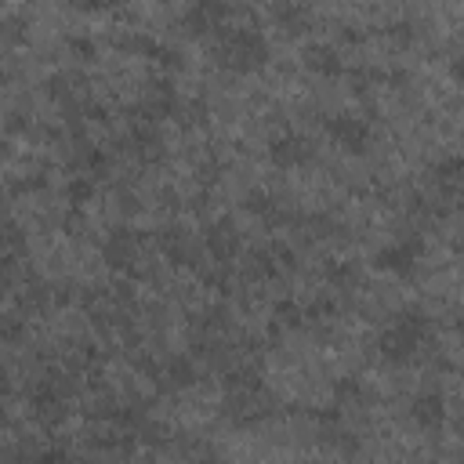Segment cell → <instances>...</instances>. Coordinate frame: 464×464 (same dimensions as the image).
<instances>
[{"instance_id": "cell-1", "label": "cell", "mask_w": 464, "mask_h": 464, "mask_svg": "<svg viewBox=\"0 0 464 464\" xmlns=\"http://www.w3.org/2000/svg\"><path fill=\"white\" fill-rule=\"evenodd\" d=\"M214 62L236 76L257 72L268 62V40L254 25H225L214 36Z\"/></svg>"}, {"instance_id": "cell-2", "label": "cell", "mask_w": 464, "mask_h": 464, "mask_svg": "<svg viewBox=\"0 0 464 464\" xmlns=\"http://www.w3.org/2000/svg\"><path fill=\"white\" fill-rule=\"evenodd\" d=\"M428 334H431L428 315L420 308H406V312L392 315L388 326L377 334V355L384 362H392V366H402V362H410L420 352V344L428 341Z\"/></svg>"}, {"instance_id": "cell-3", "label": "cell", "mask_w": 464, "mask_h": 464, "mask_svg": "<svg viewBox=\"0 0 464 464\" xmlns=\"http://www.w3.org/2000/svg\"><path fill=\"white\" fill-rule=\"evenodd\" d=\"M420 257H424V239L417 232H410V236H399V239L384 243L373 254V265L381 272H388V276H410L420 265Z\"/></svg>"}, {"instance_id": "cell-4", "label": "cell", "mask_w": 464, "mask_h": 464, "mask_svg": "<svg viewBox=\"0 0 464 464\" xmlns=\"http://www.w3.org/2000/svg\"><path fill=\"white\" fill-rule=\"evenodd\" d=\"M225 417L232 424H257L268 417V395L261 392V381L232 384V395L225 399Z\"/></svg>"}, {"instance_id": "cell-5", "label": "cell", "mask_w": 464, "mask_h": 464, "mask_svg": "<svg viewBox=\"0 0 464 464\" xmlns=\"http://www.w3.org/2000/svg\"><path fill=\"white\" fill-rule=\"evenodd\" d=\"M326 134H330V141L337 145V149H344V152H366L370 149V141H373V127H370V120H362V116H355V112H334V116H326Z\"/></svg>"}, {"instance_id": "cell-6", "label": "cell", "mask_w": 464, "mask_h": 464, "mask_svg": "<svg viewBox=\"0 0 464 464\" xmlns=\"http://www.w3.org/2000/svg\"><path fill=\"white\" fill-rule=\"evenodd\" d=\"M228 0H188V7L181 11V29L188 36H218L228 25Z\"/></svg>"}, {"instance_id": "cell-7", "label": "cell", "mask_w": 464, "mask_h": 464, "mask_svg": "<svg viewBox=\"0 0 464 464\" xmlns=\"http://www.w3.org/2000/svg\"><path fill=\"white\" fill-rule=\"evenodd\" d=\"M268 160H272L279 170H297V167H304V163L312 160V141H308L304 134L286 130V134H279V138L268 141Z\"/></svg>"}, {"instance_id": "cell-8", "label": "cell", "mask_w": 464, "mask_h": 464, "mask_svg": "<svg viewBox=\"0 0 464 464\" xmlns=\"http://www.w3.org/2000/svg\"><path fill=\"white\" fill-rule=\"evenodd\" d=\"M410 420H413L420 431L442 428V420H446V399H442V392H439V388L417 392L413 402H410Z\"/></svg>"}, {"instance_id": "cell-9", "label": "cell", "mask_w": 464, "mask_h": 464, "mask_svg": "<svg viewBox=\"0 0 464 464\" xmlns=\"http://www.w3.org/2000/svg\"><path fill=\"white\" fill-rule=\"evenodd\" d=\"M431 185L442 199H464V156H442L431 167Z\"/></svg>"}, {"instance_id": "cell-10", "label": "cell", "mask_w": 464, "mask_h": 464, "mask_svg": "<svg viewBox=\"0 0 464 464\" xmlns=\"http://www.w3.org/2000/svg\"><path fill=\"white\" fill-rule=\"evenodd\" d=\"M312 0H272V18L286 33H304L312 25Z\"/></svg>"}, {"instance_id": "cell-11", "label": "cell", "mask_w": 464, "mask_h": 464, "mask_svg": "<svg viewBox=\"0 0 464 464\" xmlns=\"http://www.w3.org/2000/svg\"><path fill=\"white\" fill-rule=\"evenodd\" d=\"M304 65H308V72H315V76H323V80L344 76V58H341L330 44H308V47H304Z\"/></svg>"}, {"instance_id": "cell-12", "label": "cell", "mask_w": 464, "mask_h": 464, "mask_svg": "<svg viewBox=\"0 0 464 464\" xmlns=\"http://www.w3.org/2000/svg\"><path fill=\"white\" fill-rule=\"evenodd\" d=\"M207 246H210V254H214L218 261H232V254L239 250V236H236V228H228V225H218V228L207 232Z\"/></svg>"}, {"instance_id": "cell-13", "label": "cell", "mask_w": 464, "mask_h": 464, "mask_svg": "<svg viewBox=\"0 0 464 464\" xmlns=\"http://www.w3.org/2000/svg\"><path fill=\"white\" fill-rule=\"evenodd\" d=\"M105 254H109V261H112V265H130V261H134V254H138V243H134L127 232H116V236L109 239Z\"/></svg>"}, {"instance_id": "cell-14", "label": "cell", "mask_w": 464, "mask_h": 464, "mask_svg": "<svg viewBox=\"0 0 464 464\" xmlns=\"http://www.w3.org/2000/svg\"><path fill=\"white\" fill-rule=\"evenodd\" d=\"M167 381H170L174 388H185V384L196 381V366H192L185 355H178V359H170V366H167Z\"/></svg>"}, {"instance_id": "cell-15", "label": "cell", "mask_w": 464, "mask_h": 464, "mask_svg": "<svg viewBox=\"0 0 464 464\" xmlns=\"http://www.w3.org/2000/svg\"><path fill=\"white\" fill-rule=\"evenodd\" d=\"M359 399H362V384L355 377H348V381L337 384V406H355Z\"/></svg>"}, {"instance_id": "cell-16", "label": "cell", "mask_w": 464, "mask_h": 464, "mask_svg": "<svg viewBox=\"0 0 464 464\" xmlns=\"http://www.w3.org/2000/svg\"><path fill=\"white\" fill-rule=\"evenodd\" d=\"M76 11H109V7H120L123 0H69Z\"/></svg>"}, {"instance_id": "cell-17", "label": "cell", "mask_w": 464, "mask_h": 464, "mask_svg": "<svg viewBox=\"0 0 464 464\" xmlns=\"http://www.w3.org/2000/svg\"><path fill=\"white\" fill-rule=\"evenodd\" d=\"M450 76H453V83H460V87H464V51L450 58Z\"/></svg>"}, {"instance_id": "cell-18", "label": "cell", "mask_w": 464, "mask_h": 464, "mask_svg": "<svg viewBox=\"0 0 464 464\" xmlns=\"http://www.w3.org/2000/svg\"><path fill=\"white\" fill-rule=\"evenodd\" d=\"M457 334H460V337H464V315H460V319H457Z\"/></svg>"}]
</instances>
